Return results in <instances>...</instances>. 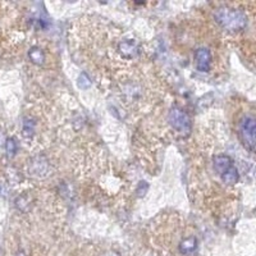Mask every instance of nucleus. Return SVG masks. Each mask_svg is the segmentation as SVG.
Wrapping results in <instances>:
<instances>
[{"label":"nucleus","instance_id":"9","mask_svg":"<svg viewBox=\"0 0 256 256\" xmlns=\"http://www.w3.org/2000/svg\"><path fill=\"white\" fill-rule=\"evenodd\" d=\"M6 150L9 158H13L17 152V144H16L14 138H6Z\"/></svg>","mask_w":256,"mask_h":256},{"label":"nucleus","instance_id":"6","mask_svg":"<svg viewBox=\"0 0 256 256\" xmlns=\"http://www.w3.org/2000/svg\"><path fill=\"white\" fill-rule=\"evenodd\" d=\"M140 44L137 41L128 38V40L120 41V46H118V52L122 54L123 58L126 59H134V56L140 54Z\"/></svg>","mask_w":256,"mask_h":256},{"label":"nucleus","instance_id":"12","mask_svg":"<svg viewBox=\"0 0 256 256\" xmlns=\"http://www.w3.org/2000/svg\"><path fill=\"white\" fill-rule=\"evenodd\" d=\"M17 256H24V252H20Z\"/></svg>","mask_w":256,"mask_h":256},{"label":"nucleus","instance_id":"11","mask_svg":"<svg viewBox=\"0 0 256 256\" xmlns=\"http://www.w3.org/2000/svg\"><path fill=\"white\" fill-rule=\"evenodd\" d=\"M102 256H120V254L116 251H106L105 254H102Z\"/></svg>","mask_w":256,"mask_h":256},{"label":"nucleus","instance_id":"13","mask_svg":"<svg viewBox=\"0 0 256 256\" xmlns=\"http://www.w3.org/2000/svg\"><path fill=\"white\" fill-rule=\"evenodd\" d=\"M0 191H2V188H0Z\"/></svg>","mask_w":256,"mask_h":256},{"label":"nucleus","instance_id":"3","mask_svg":"<svg viewBox=\"0 0 256 256\" xmlns=\"http://www.w3.org/2000/svg\"><path fill=\"white\" fill-rule=\"evenodd\" d=\"M240 136L244 148L250 152L255 150V120L254 116H246L240 122Z\"/></svg>","mask_w":256,"mask_h":256},{"label":"nucleus","instance_id":"10","mask_svg":"<svg viewBox=\"0 0 256 256\" xmlns=\"http://www.w3.org/2000/svg\"><path fill=\"white\" fill-rule=\"evenodd\" d=\"M78 86L81 88H91V80L88 78V74L86 73H81L80 74V78H78Z\"/></svg>","mask_w":256,"mask_h":256},{"label":"nucleus","instance_id":"5","mask_svg":"<svg viewBox=\"0 0 256 256\" xmlns=\"http://www.w3.org/2000/svg\"><path fill=\"white\" fill-rule=\"evenodd\" d=\"M195 62H196V70L198 72L206 73L212 68V52L209 49L200 48L195 52Z\"/></svg>","mask_w":256,"mask_h":256},{"label":"nucleus","instance_id":"4","mask_svg":"<svg viewBox=\"0 0 256 256\" xmlns=\"http://www.w3.org/2000/svg\"><path fill=\"white\" fill-rule=\"evenodd\" d=\"M169 122L172 123L176 131L178 132H190L191 130V120H190L186 112H184L180 108L172 109V112L169 113Z\"/></svg>","mask_w":256,"mask_h":256},{"label":"nucleus","instance_id":"8","mask_svg":"<svg viewBox=\"0 0 256 256\" xmlns=\"http://www.w3.org/2000/svg\"><path fill=\"white\" fill-rule=\"evenodd\" d=\"M28 56H30V59L32 60V63H35V64H42L45 60L44 52L38 46L32 48V49L30 50Z\"/></svg>","mask_w":256,"mask_h":256},{"label":"nucleus","instance_id":"1","mask_svg":"<svg viewBox=\"0 0 256 256\" xmlns=\"http://www.w3.org/2000/svg\"><path fill=\"white\" fill-rule=\"evenodd\" d=\"M216 20L222 28L230 32L244 31L248 26V18L244 12L238 9L227 8V6L219 8L216 10Z\"/></svg>","mask_w":256,"mask_h":256},{"label":"nucleus","instance_id":"7","mask_svg":"<svg viewBox=\"0 0 256 256\" xmlns=\"http://www.w3.org/2000/svg\"><path fill=\"white\" fill-rule=\"evenodd\" d=\"M178 250L182 256H192L198 250V238L195 236H188L186 238L180 240V244H178Z\"/></svg>","mask_w":256,"mask_h":256},{"label":"nucleus","instance_id":"2","mask_svg":"<svg viewBox=\"0 0 256 256\" xmlns=\"http://www.w3.org/2000/svg\"><path fill=\"white\" fill-rule=\"evenodd\" d=\"M212 163H214L216 172L222 178L223 184H228V186H233V184H236L238 182V170H237L236 166L233 163V160L230 159V156H228L227 154H216L212 159Z\"/></svg>","mask_w":256,"mask_h":256}]
</instances>
